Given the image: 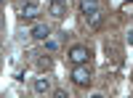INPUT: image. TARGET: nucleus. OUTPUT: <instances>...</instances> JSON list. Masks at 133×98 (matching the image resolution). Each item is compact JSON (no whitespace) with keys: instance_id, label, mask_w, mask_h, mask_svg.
<instances>
[{"instance_id":"1","label":"nucleus","mask_w":133,"mask_h":98,"mask_svg":"<svg viewBox=\"0 0 133 98\" xmlns=\"http://www.w3.org/2000/svg\"><path fill=\"white\" fill-rule=\"evenodd\" d=\"M80 13L85 16L91 29L101 27V3H98V0H80Z\"/></svg>"},{"instance_id":"2","label":"nucleus","mask_w":133,"mask_h":98,"mask_svg":"<svg viewBox=\"0 0 133 98\" xmlns=\"http://www.w3.org/2000/svg\"><path fill=\"white\" fill-rule=\"evenodd\" d=\"M72 82L77 85V88H88V85L93 82V74H91V69H88V64H75V69H72Z\"/></svg>"},{"instance_id":"3","label":"nucleus","mask_w":133,"mask_h":98,"mask_svg":"<svg viewBox=\"0 0 133 98\" xmlns=\"http://www.w3.org/2000/svg\"><path fill=\"white\" fill-rule=\"evenodd\" d=\"M37 13H40V3H37V0H24V3H21V11H19L21 21H32V19H37Z\"/></svg>"},{"instance_id":"4","label":"nucleus","mask_w":133,"mask_h":98,"mask_svg":"<svg viewBox=\"0 0 133 98\" xmlns=\"http://www.w3.org/2000/svg\"><path fill=\"white\" fill-rule=\"evenodd\" d=\"M88 56H91V50H88L85 45H72L69 53H66V58H69L72 64H88Z\"/></svg>"},{"instance_id":"5","label":"nucleus","mask_w":133,"mask_h":98,"mask_svg":"<svg viewBox=\"0 0 133 98\" xmlns=\"http://www.w3.org/2000/svg\"><path fill=\"white\" fill-rule=\"evenodd\" d=\"M29 35H32V40L45 42V40L51 37V27H48V24H43V21H37V24L32 27V32H29Z\"/></svg>"},{"instance_id":"6","label":"nucleus","mask_w":133,"mask_h":98,"mask_svg":"<svg viewBox=\"0 0 133 98\" xmlns=\"http://www.w3.org/2000/svg\"><path fill=\"white\" fill-rule=\"evenodd\" d=\"M48 13H51L53 19H64V13H66V3H64V0H51Z\"/></svg>"},{"instance_id":"7","label":"nucleus","mask_w":133,"mask_h":98,"mask_svg":"<svg viewBox=\"0 0 133 98\" xmlns=\"http://www.w3.org/2000/svg\"><path fill=\"white\" fill-rule=\"evenodd\" d=\"M32 90H35L37 95L51 93V80H48V77H35V82H32Z\"/></svg>"},{"instance_id":"8","label":"nucleus","mask_w":133,"mask_h":98,"mask_svg":"<svg viewBox=\"0 0 133 98\" xmlns=\"http://www.w3.org/2000/svg\"><path fill=\"white\" fill-rule=\"evenodd\" d=\"M51 66H53V61H51L48 56H43V58H37V69H40V72H48Z\"/></svg>"},{"instance_id":"9","label":"nucleus","mask_w":133,"mask_h":98,"mask_svg":"<svg viewBox=\"0 0 133 98\" xmlns=\"http://www.w3.org/2000/svg\"><path fill=\"white\" fill-rule=\"evenodd\" d=\"M45 48H48V50H59V40H51V37H48V40H45Z\"/></svg>"},{"instance_id":"10","label":"nucleus","mask_w":133,"mask_h":98,"mask_svg":"<svg viewBox=\"0 0 133 98\" xmlns=\"http://www.w3.org/2000/svg\"><path fill=\"white\" fill-rule=\"evenodd\" d=\"M0 3H3V0H0Z\"/></svg>"}]
</instances>
